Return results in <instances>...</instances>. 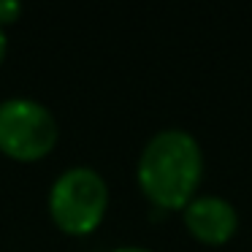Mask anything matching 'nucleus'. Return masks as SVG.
Here are the masks:
<instances>
[{
  "label": "nucleus",
  "mask_w": 252,
  "mask_h": 252,
  "mask_svg": "<svg viewBox=\"0 0 252 252\" xmlns=\"http://www.w3.org/2000/svg\"><path fill=\"white\" fill-rule=\"evenodd\" d=\"M203 149L190 130H158L138 155L136 179L155 206L174 212L198 195L203 179Z\"/></svg>",
  "instance_id": "obj_1"
},
{
  "label": "nucleus",
  "mask_w": 252,
  "mask_h": 252,
  "mask_svg": "<svg viewBox=\"0 0 252 252\" xmlns=\"http://www.w3.org/2000/svg\"><path fill=\"white\" fill-rule=\"evenodd\" d=\"M49 217L68 236H87L103 222L109 185L90 165H71L49 187Z\"/></svg>",
  "instance_id": "obj_2"
},
{
  "label": "nucleus",
  "mask_w": 252,
  "mask_h": 252,
  "mask_svg": "<svg viewBox=\"0 0 252 252\" xmlns=\"http://www.w3.org/2000/svg\"><path fill=\"white\" fill-rule=\"evenodd\" d=\"M57 120L35 98L0 100V152L22 163L41 160L57 144Z\"/></svg>",
  "instance_id": "obj_3"
},
{
  "label": "nucleus",
  "mask_w": 252,
  "mask_h": 252,
  "mask_svg": "<svg viewBox=\"0 0 252 252\" xmlns=\"http://www.w3.org/2000/svg\"><path fill=\"white\" fill-rule=\"evenodd\" d=\"M182 220H185L187 233L195 241L209 247L228 244L233 233L239 230V212L236 206L222 195H195L185 209H182Z\"/></svg>",
  "instance_id": "obj_4"
},
{
  "label": "nucleus",
  "mask_w": 252,
  "mask_h": 252,
  "mask_svg": "<svg viewBox=\"0 0 252 252\" xmlns=\"http://www.w3.org/2000/svg\"><path fill=\"white\" fill-rule=\"evenodd\" d=\"M19 14H22V3H17V0H0V25L3 28L17 22Z\"/></svg>",
  "instance_id": "obj_5"
},
{
  "label": "nucleus",
  "mask_w": 252,
  "mask_h": 252,
  "mask_svg": "<svg viewBox=\"0 0 252 252\" xmlns=\"http://www.w3.org/2000/svg\"><path fill=\"white\" fill-rule=\"evenodd\" d=\"M6 49H8V35H6V28L0 25V63L6 57Z\"/></svg>",
  "instance_id": "obj_6"
},
{
  "label": "nucleus",
  "mask_w": 252,
  "mask_h": 252,
  "mask_svg": "<svg viewBox=\"0 0 252 252\" xmlns=\"http://www.w3.org/2000/svg\"><path fill=\"white\" fill-rule=\"evenodd\" d=\"M111 252H155V250H149V247H117Z\"/></svg>",
  "instance_id": "obj_7"
}]
</instances>
